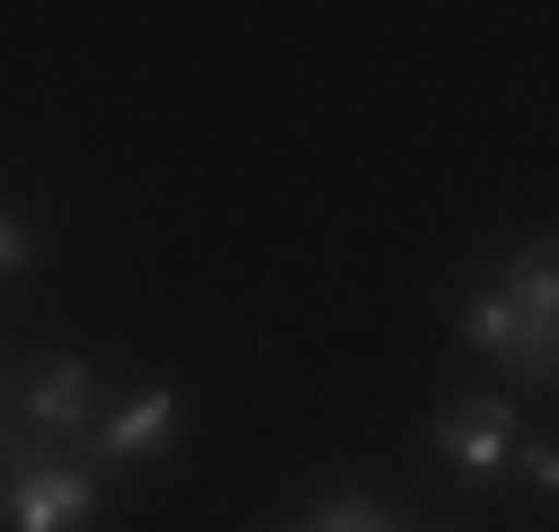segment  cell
<instances>
[{"label":"cell","instance_id":"6da1fadb","mask_svg":"<svg viewBox=\"0 0 559 532\" xmlns=\"http://www.w3.org/2000/svg\"><path fill=\"white\" fill-rule=\"evenodd\" d=\"M0 523L10 532H90L98 523V471L90 461H27L0 480Z\"/></svg>","mask_w":559,"mask_h":532},{"label":"cell","instance_id":"7a4b0ae2","mask_svg":"<svg viewBox=\"0 0 559 532\" xmlns=\"http://www.w3.org/2000/svg\"><path fill=\"white\" fill-rule=\"evenodd\" d=\"M550 328H559V319H533L507 285H479V293H471V311H462L471 355L507 364V373H524V382H550V373H559V338H550Z\"/></svg>","mask_w":559,"mask_h":532},{"label":"cell","instance_id":"3957f363","mask_svg":"<svg viewBox=\"0 0 559 532\" xmlns=\"http://www.w3.org/2000/svg\"><path fill=\"white\" fill-rule=\"evenodd\" d=\"M524 444V418L507 409V390H462L436 409V452L462 480H507V461Z\"/></svg>","mask_w":559,"mask_h":532},{"label":"cell","instance_id":"277c9868","mask_svg":"<svg viewBox=\"0 0 559 532\" xmlns=\"http://www.w3.org/2000/svg\"><path fill=\"white\" fill-rule=\"evenodd\" d=\"M90 418H98V364H81V355L36 364V382L19 399V426L27 435H81Z\"/></svg>","mask_w":559,"mask_h":532},{"label":"cell","instance_id":"5b68a950","mask_svg":"<svg viewBox=\"0 0 559 532\" xmlns=\"http://www.w3.org/2000/svg\"><path fill=\"white\" fill-rule=\"evenodd\" d=\"M178 444V390H143L90 435V471H124V461H152Z\"/></svg>","mask_w":559,"mask_h":532},{"label":"cell","instance_id":"8992f818","mask_svg":"<svg viewBox=\"0 0 559 532\" xmlns=\"http://www.w3.org/2000/svg\"><path fill=\"white\" fill-rule=\"evenodd\" d=\"M533 319H559V257H550V240H524L515 249V266H507V276H498Z\"/></svg>","mask_w":559,"mask_h":532},{"label":"cell","instance_id":"52a82bcc","mask_svg":"<svg viewBox=\"0 0 559 532\" xmlns=\"http://www.w3.org/2000/svg\"><path fill=\"white\" fill-rule=\"evenodd\" d=\"M311 532H391V515H382L373 497H356V488H346V497H329V506L311 515Z\"/></svg>","mask_w":559,"mask_h":532},{"label":"cell","instance_id":"ba28073f","mask_svg":"<svg viewBox=\"0 0 559 532\" xmlns=\"http://www.w3.org/2000/svg\"><path fill=\"white\" fill-rule=\"evenodd\" d=\"M515 461H524V480H533L542 497L559 488V452H550V435H524V444H515Z\"/></svg>","mask_w":559,"mask_h":532},{"label":"cell","instance_id":"9c48e42d","mask_svg":"<svg viewBox=\"0 0 559 532\" xmlns=\"http://www.w3.org/2000/svg\"><path fill=\"white\" fill-rule=\"evenodd\" d=\"M27 257H36V231H27L19 214H0V276H19Z\"/></svg>","mask_w":559,"mask_h":532},{"label":"cell","instance_id":"30bf717a","mask_svg":"<svg viewBox=\"0 0 559 532\" xmlns=\"http://www.w3.org/2000/svg\"><path fill=\"white\" fill-rule=\"evenodd\" d=\"M275 532H311V523H275Z\"/></svg>","mask_w":559,"mask_h":532}]
</instances>
